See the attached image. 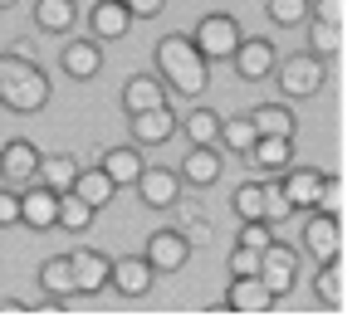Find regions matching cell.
Segmentation results:
<instances>
[{
    "label": "cell",
    "instance_id": "cell-1",
    "mask_svg": "<svg viewBox=\"0 0 362 332\" xmlns=\"http://www.w3.org/2000/svg\"><path fill=\"white\" fill-rule=\"evenodd\" d=\"M157 64H162V78L177 88L181 98H201L206 83H211V64L201 59V49L186 35H162L157 40Z\"/></svg>",
    "mask_w": 362,
    "mask_h": 332
},
{
    "label": "cell",
    "instance_id": "cell-2",
    "mask_svg": "<svg viewBox=\"0 0 362 332\" xmlns=\"http://www.w3.org/2000/svg\"><path fill=\"white\" fill-rule=\"evenodd\" d=\"M49 78H45V69H35V59H0V108L10 112H40L49 103Z\"/></svg>",
    "mask_w": 362,
    "mask_h": 332
},
{
    "label": "cell",
    "instance_id": "cell-3",
    "mask_svg": "<svg viewBox=\"0 0 362 332\" xmlns=\"http://www.w3.org/2000/svg\"><path fill=\"white\" fill-rule=\"evenodd\" d=\"M323 83H328V59L289 54L279 64V93H289V98H308V93H318Z\"/></svg>",
    "mask_w": 362,
    "mask_h": 332
},
{
    "label": "cell",
    "instance_id": "cell-4",
    "mask_svg": "<svg viewBox=\"0 0 362 332\" xmlns=\"http://www.w3.org/2000/svg\"><path fill=\"white\" fill-rule=\"evenodd\" d=\"M191 45L201 49V59H230L235 45H240V25H235L230 15H201Z\"/></svg>",
    "mask_w": 362,
    "mask_h": 332
},
{
    "label": "cell",
    "instance_id": "cell-5",
    "mask_svg": "<svg viewBox=\"0 0 362 332\" xmlns=\"http://www.w3.org/2000/svg\"><path fill=\"white\" fill-rule=\"evenodd\" d=\"M294 278H299V259H294V249L279 244V239H269V249H259V283H264L274 298H284V293L294 288Z\"/></svg>",
    "mask_w": 362,
    "mask_h": 332
},
{
    "label": "cell",
    "instance_id": "cell-6",
    "mask_svg": "<svg viewBox=\"0 0 362 332\" xmlns=\"http://www.w3.org/2000/svg\"><path fill=\"white\" fill-rule=\"evenodd\" d=\"M142 259L152 264V274H177L181 264L191 259V244H186L181 230H157V235L147 239V254H142Z\"/></svg>",
    "mask_w": 362,
    "mask_h": 332
},
{
    "label": "cell",
    "instance_id": "cell-7",
    "mask_svg": "<svg viewBox=\"0 0 362 332\" xmlns=\"http://www.w3.org/2000/svg\"><path fill=\"white\" fill-rule=\"evenodd\" d=\"M35 171H40V147L35 142H25V137L5 142V152H0V181L5 186H30Z\"/></svg>",
    "mask_w": 362,
    "mask_h": 332
},
{
    "label": "cell",
    "instance_id": "cell-8",
    "mask_svg": "<svg viewBox=\"0 0 362 332\" xmlns=\"http://www.w3.org/2000/svg\"><path fill=\"white\" fill-rule=\"evenodd\" d=\"M172 132H177V112H172V103H157V108L132 112V142H137V147H162Z\"/></svg>",
    "mask_w": 362,
    "mask_h": 332
},
{
    "label": "cell",
    "instance_id": "cell-9",
    "mask_svg": "<svg viewBox=\"0 0 362 332\" xmlns=\"http://www.w3.org/2000/svg\"><path fill=\"white\" fill-rule=\"evenodd\" d=\"M303 249H308L313 259H323V264L338 259V254H343V225H338V215H323V211H318L313 220L303 225Z\"/></svg>",
    "mask_w": 362,
    "mask_h": 332
},
{
    "label": "cell",
    "instance_id": "cell-10",
    "mask_svg": "<svg viewBox=\"0 0 362 332\" xmlns=\"http://www.w3.org/2000/svg\"><path fill=\"white\" fill-rule=\"evenodd\" d=\"M132 186H137L142 206H152V211H172V206L181 201V176L162 171V166H157V171H147V166H142V176H137Z\"/></svg>",
    "mask_w": 362,
    "mask_h": 332
},
{
    "label": "cell",
    "instance_id": "cell-11",
    "mask_svg": "<svg viewBox=\"0 0 362 332\" xmlns=\"http://www.w3.org/2000/svg\"><path fill=\"white\" fill-rule=\"evenodd\" d=\"M226 308L230 313H269L274 308V293L259 283V274H235L226 288Z\"/></svg>",
    "mask_w": 362,
    "mask_h": 332
},
{
    "label": "cell",
    "instance_id": "cell-12",
    "mask_svg": "<svg viewBox=\"0 0 362 332\" xmlns=\"http://www.w3.org/2000/svg\"><path fill=\"white\" fill-rule=\"evenodd\" d=\"M59 215V191H49V186H25L20 191V225H30V230H49Z\"/></svg>",
    "mask_w": 362,
    "mask_h": 332
},
{
    "label": "cell",
    "instance_id": "cell-13",
    "mask_svg": "<svg viewBox=\"0 0 362 332\" xmlns=\"http://www.w3.org/2000/svg\"><path fill=\"white\" fill-rule=\"evenodd\" d=\"M69 264H74V293H103L108 288V254H98V249H78V254H69Z\"/></svg>",
    "mask_w": 362,
    "mask_h": 332
},
{
    "label": "cell",
    "instance_id": "cell-14",
    "mask_svg": "<svg viewBox=\"0 0 362 332\" xmlns=\"http://www.w3.org/2000/svg\"><path fill=\"white\" fill-rule=\"evenodd\" d=\"M108 288H118L122 298H142L147 288H152V264L147 259H113L108 264Z\"/></svg>",
    "mask_w": 362,
    "mask_h": 332
},
{
    "label": "cell",
    "instance_id": "cell-15",
    "mask_svg": "<svg viewBox=\"0 0 362 332\" xmlns=\"http://www.w3.org/2000/svg\"><path fill=\"white\" fill-rule=\"evenodd\" d=\"M230 59H235V73L250 78V83H259V78L274 73V45L269 40H240Z\"/></svg>",
    "mask_w": 362,
    "mask_h": 332
},
{
    "label": "cell",
    "instance_id": "cell-16",
    "mask_svg": "<svg viewBox=\"0 0 362 332\" xmlns=\"http://www.w3.org/2000/svg\"><path fill=\"white\" fill-rule=\"evenodd\" d=\"M181 181L196 186V191L216 186V181H221V152H216V147H191L186 162H181Z\"/></svg>",
    "mask_w": 362,
    "mask_h": 332
},
{
    "label": "cell",
    "instance_id": "cell-17",
    "mask_svg": "<svg viewBox=\"0 0 362 332\" xmlns=\"http://www.w3.org/2000/svg\"><path fill=\"white\" fill-rule=\"evenodd\" d=\"M88 25H93L98 40H122V35L132 30V10H127L122 0H98V5L88 10Z\"/></svg>",
    "mask_w": 362,
    "mask_h": 332
},
{
    "label": "cell",
    "instance_id": "cell-18",
    "mask_svg": "<svg viewBox=\"0 0 362 332\" xmlns=\"http://www.w3.org/2000/svg\"><path fill=\"white\" fill-rule=\"evenodd\" d=\"M69 191H74V196H78L83 206H93V211H103V206H108V201L118 196V186L108 181V171H103V166H88V171H78Z\"/></svg>",
    "mask_w": 362,
    "mask_h": 332
},
{
    "label": "cell",
    "instance_id": "cell-19",
    "mask_svg": "<svg viewBox=\"0 0 362 332\" xmlns=\"http://www.w3.org/2000/svg\"><path fill=\"white\" fill-rule=\"evenodd\" d=\"M157 103H167L162 78L137 73V78H127V83H122V108H127V117H132V112H142V108H157Z\"/></svg>",
    "mask_w": 362,
    "mask_h": 332
},
{
    "label": "cell",
    "instance_id": "cell-20",
    "mask_svg": "<svg viewBox=\"0 0 362 332\" xmlns=\"http://www.w3.org/2000/svg\"><path fill=\"white\" fill-rule=\"evenodd\" d=\"M259 171H284L294 162V137H255V147L245 152Z\"/></svg>",
    "mask_w": 362,
    "mask_h": 332
},
{
    "label": "cell",
    "instance_id": "cell-21",
    "mask_svg": "<svg viewBox=\"0 0 362 332\" xmlns=\"http://www.w3.org/2000/svg\"><path fill=\"white\" fill-rule=\"evenodd\" d=\"M250 122H255L259 137H294V132H299V117L284 108V103H264V108H255V112H250Z\"/></svg>",
    "mask_w": 362,
    "mask_h": 332
},
{
    "label": "cell",
    "instance_id": "cell-22",
    "mask_svg": "<svg viewBox=\"0 0 362 332\" xmlns=\"http://www.w3.org/2000/svg\"><path fill=\"white\" fill-rule=\"evenodd\" d=\"M59 64H64V73H69V78H93V73L103 69V49H98L93 40H74V45L64 49Z\"/></svg>",
    "mask_w": 362,
    "mask_h": 332
},
{
    "label": "cell",
    "instance_id": "cell-23",
    "mask_svg": "<svg viewBox=\"0 0 362 332\" xmlns=\"http://www.w3.org/2000/svg\"><path fill=\"white\" fill-rule=\"evenodd\" d=\"M279 186H284V196H289L294 211H313L318 206V191H323V176L318 171H289Z\"/></svg>",
    "mask_w": 362,
    "mask_h": 332
},
{
    "label": "cell",
    "instance_id": "cell-24",
    "mask_svg": "<svg viewBox=\"0 0 362 332\" xmlns=\"http://www.w3.org/2000/svg\"><path fill=\"white\" fill-rule=\"evenodd\" d=\"M103 171H108V181L113 186H132L137 176H142V157H137V147H113V152H103Z\"/></svg>",
    "mask_w": 362,
    "mask_h": 332
},
{
    "label": "cell",
    "instance_id": "cell-25",
    "mask_svg": "<svg viewBox=\"0 0 362 332\" xmlns=\"http://www.w3.org/2000/svg\"><path fill=\"white\" fill-rule=\"evenodd\" d=\"M74 0H40L35 5V25L45 30V35H69L74 30Z\"/></svg>",
    "mask_w": 362,
    "mask_h": 332
},
{
    "label": "cell",
    "instance_id": "cell-26",
    "mask_svg": "<svg viewBox=\"0 0 362 332\" xmlns=\"http://www.w3.org/2000/svg\"><path fill=\"white\" fill-rule=\"evenodd\" d=\"M74 176H78V162H74L69 152H59V157H40V171H35V181L49 186V191H69Z\"/></svg>",
    "mask_w": 362,
    "mask_h": 332
},
{
    "label": "cell",
    "instance_id": "cell-27",
    "mask_svg": "<svg viewBox=\"0 0 362 332\" xmlns=\"http://www.w3.org/2000/svg\"><path fill=\"white\" fill-rule=\"evenodd\" d=\"M40 288L54 293V298H74V264H69V254L45 259V269H40Z\"/></svg>",
    "mask_w": 362,
    "mask_h": 332
},
{
    "label": "cell",
    "instance_id": "cell-28",
    "mask_svg": "<svg viewBox=\"0 0 362 332\" xmlns=\"http://www.w3.org/2000/svg\"><path fill=\"white\" fill-rule=\"evenodd\" d=\"M54 225L69 230V235H83L93 225V206H83L74 191H59V215H54Z\"/></svg>",
    "mask_w": 362,
    "mask_h": 332
},
{
    "label": "cell",
    "instance_id": "cell-29",
    "mask_svg": "<svg viewBox=\"0 0 362 332\" xmlns=\"http://www.w3.org/2000/svg\"><path fill=\"white\" fill-rule=\"evenodd\" d=\"M308 45H313V54H318V59H338V54H343V25H333V20H313V25H308Z\"/></svg>",
    "mask_w": 362,
    "mask_h": 332
},
{
    "label": "cell",
    "instance_id": "cell-30",
    "mask_svg": "<svg viewBox=\"0 0 362 332\" xmlns=\"http://www.w3.org/2000/svg\"><path fill=\"white\" fill-rule=\"evenodd\" d=\"M186 137L196 142V147H216V137H221V117L211 108H196V112H186Z\"/></svg>",
    "mask_w": 362,
    "mask_h": 332
},
{
    "label": "cell",
    "instance_id": "cell-31",
    "mask_svg": "<svg viewBox=\"0 0 362 332\" xmlns=\"http://www.w3.org/2000/svg\"><path fill=\"white\" fill-rule=\"evenodd\" d=\"M255 137H259V132H255V122H250V117H230V122H221V137H216V142L245 157V152L255 147Z\"/></svg>",
    "mask_w": 362,
    "mask_h": 332
},
{
    "label": "cell",
    "instance_id": "cell-32",
    "mask_svg": "<svg viewBox=\"0 0 362 332\" xmlns=\"http://www.w3.org/2000/svg\"><path fill=\"white\" fill-rule=\"evenodd\" d=\"M259 191H264V220H269L274 230H279V225H284L289 215H294V206H289L284 186H279V181H259Z\"/></svg>",
    "mask_w": 362,
    "mask_h": 332
},
{
    "label": "cell",
    "instance_id": "cell-33",
    "mask_svg": "<svg viewBox=\"0 0 362 332\" xmlns=\"http://www.w3.org/2000/svg\"><path fill=\"white\" fill-rule=\"evenodd\" d=\"M313 293H318L328 308H338V303H343V264H338V259H328V264H323V274L313 278Z\"/></svg>",
    "mask_w": 362,
    "mask_h": 332
},
{
    "label": "cell",
    "instance_id": "cell-34",
    "mask_svg": "<svg viewBox=\"0 0 362 332\" xmlns=\"http://www.w3.org/2000/svg\"><path fill=\"white\" fill-rule=\"evenodd\" d=\"M230 206H235V215H240V220H264V191H259V181H245Z\"/></svg>",
    "mask_w": 362,
    "mask_h": 332
},
{
    "label": "cell",
    "instance_id": "cell-35",
    "mask_svg": "<svg viewBox=\"0 0 362 332\" xmlns=\"http://www.w3.org/2000/svg\"><path fill=\"white\" fill-rule=\"evenodd\" d=\"M264 10H269L274 25H299L308 15V0H264Z\"/></svg>",
    "mask_w": 362,
    "mask_h": 332
},
{
    "label": "cell",
    "instance_id": "cell-36",
    "mask_svg": "<svg viewBox=\"0 0 362 332\" xmlns=\"http://www.w3.org/2000/svg\"><path fill=\"white\" fill-rule=\"evenodd\" d=\"M318 206H323V215H343V186H338V176H323ZM318 206H313V211H318Z\"/></svg>",
    "mask_w": 362,
    "mask_h": 332
},
{
    "label": "cell",
    "instance_id": "cell-37",
    "mask_svg": "<svg viewBox=\"0 0 362 332\" xmlns=\"http://www.w3.org/2000/svg\"><path fill=\"white\" fill-rule=\"evenodd\" d=\"M269 239H274V225L269 220H245L240 244H250V249H269Z\"/></svg>",
    "mask_w": 362,
    "mask_h": 332
},
{
    "label": "cell",
    "instance_id": "cell-38",
    "mask_svg": "<svg viewBox=\"0 0 362 332\" xmlns=\"http://www.w3.org/2000/svg\"><path fill=\"white\" fill-rule=\"evenodd\" d=\"M230 274H259V249L235 244V254H230Z\"/></svg>",
    "mask_w": 362,
    "mask_h": 332
},
{
    "label": "cell",
    "instance_id": "cell-39",
    "mask_svg": "<svg viewBox=\"0 0 362 332\" xmlns=\"http://www.w3.org/2000/svg\"><path fill=\"white\" fill-rule=\"evenodd\" d=\"M5 225H20V196H15V186H0V230Z\"/></svg>",
    "mask_w": 362,
    "mask_h": 332
},
{
    "label": "cell",
    "instance_id": "cell-40",
    "mask_svg": "<svg viewBox=\"0 0 362 332\" xmlns=\"http://www.w3.org/2000/svg\"><path fill=\"white\" fill-rule=\"evenodd\" d=\"M186 244H201V249L211 244V225L201 220V215H186Z\"/></svg>",
    "mask_w": 362,
    "mask_h": 332
},
{
    "label": "cell",
    "instance_id": "cell-41",
    "mask_svg": "<svg viewBox=\"0 0 362 332\" xmlns=\"http://www.w3.org/2000/svg\"><path fill=\"white\" fill-rule=\"evenodd\" d=\"M343 15H348V0H318V20H333V25H343Z\"/></svg>",
    "mask_w": 362,
    "mask_h": 332
},
{
    "label": "cell",
    "instance_id": "cell-42",
    "mask_svg": "<svg viewBox=\"0 0 362 332\" xmlns=\"http://www.w3.org/2000/svg\"><path fill=\"white\" fill-rule=\"evenodd\" d=\"M122 5L132 10V20H142V15H157V10H162L167 0H122Z\"/></svg>",
    "mask_w": 362,
    "mask_h": 332
},
{
    "label": "cell",
    "instance_id": "cell-43",
    "mask_svg": "<svg viewBox=\"0 0 362 332\" xmlns=\"http://www.w3.org/2000/svg\"><path fill=\"white\" fill-rule=\"evenodd\" d=\"M10 5H15V0H0V10H10Z\"/></svg>",
    "mask_w": 362,
    "mask_h": 332
}]
</instances>
